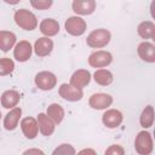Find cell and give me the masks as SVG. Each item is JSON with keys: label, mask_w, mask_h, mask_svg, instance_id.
Listing matches in <instances>:
<instances>
[{"label": "cell", "mask_w": 155, "mask_h": 155, "mask_svg": "<svg viewBox=\"0 0 155 155\" xmlns=\"http://www.w3.org/2000/svg\"><path fill=\"white\" fill-rule=\"evenodd\" d=\"M15 22L18 27L25 30H33L38 25V19L33 12L25 8H21L15 13Z\"/></svg>", "instance_id": "1"}, {"label": "cell", "mask_w": 155, "mask_h": 155, "mask_svg": "<svg viewBox=\"0 0 155 155\" xmlns=\"http://www.w3.org/2000/svg\"><path fill=\"white\" fill-rule=\"evenodd\" d=\"M109 41H110V31L107 29H103V28L91 31L86 39L87 45L93 48L104 47L105 45L109 44Z\"/></svg>", "instance_id": "2"}, {"label": "cell", "mask_w": 155, "mask_h": 155, "mask_svg": "<svg viewBox=\"0 0 155 155\" xmlns=\"http://www.w3.org/2000/svg\"><path fill=\"white\" fill-rule=\"evenodd\" d=\"M136 151L139 155H149L153 151V139L151 134L145 131H140L134 140Z\"/></svg>", "instance_id": "3"}, {"label": "cell", "mask_w": 155, "mask_h": 155, "mask_svg": "<svg viewBox=\"0 0 155 155\" xmlns=\"http://www.w3.org/2000/svg\"><path fill=\"white\" fill-rule=\"evenodd\" d=\"M35 84L44 91L52 90L57 84V78L51 71H40L35 76Z\"/></svg>", "instance_id": "4"}, {"label": "cell", "mask_w": 155, "mask_h": 155, "mask_svg": "<svg viewBox=\"0 0 155 155\" xmlns=\"http://www.w3.org/2000/svg\"><path fill=\"white\" fill-rule=\"evenodd\" d=\"M65 30L74 36L82 35L86 30V22L80 17H69L65 21Z\"/></svg>", "instance_id": "5"}, {"label": "cell", "mask_w": 155, "mask_h": 155, "mask_svg": "<svg viewBox=\"0 0 155 155\" xmlns=\"http://www.w3.org/2000/svg\"><path fill=\"white\" fill-rule=\"evenodd\" d=\"M111 61H113V56L108 51H97V52H93L92 54H90V57H88V63L93 68L107 67L108 64L111 63Z\"/></svg>", "instance_id": "6"}, {"label": "cell", "mask_w": 155, "mask_h": 155, "mask_svg": "<svg viewBox=\"0 0 155 155\" xmlns=\"http://www.w3.org/2000/svg\"><path fill=\"white\" fill-rule=\"evenodd\" d=\"M113 103V97L107 94V93H94L90 97L88 104L91 108L93 109H105L108 107H110Z\"/></svg>", "instance_id": "7"}, {"label": "cell", "mask_w": 155, "mask_h": 155, "mask_svg": "<svg viewBox=\"0 0 155 155\" xmlns=\"http://www.w3.org/2000/svg\"><path fill=\"white\" fill-rule=\"evenodd\" d=\"M91 80V74L88 70H85V69H79L76 70L71 78H70V85L78 90H82L85 86L88 85Z\"/></svg>", "instance_id": "8"}, {"label": "cell", "mask_w": 155, "mask_h": 155, "mask_svg": "<svg viewBox=\"0 0 155 155\" xmlns=\"http://www.w3.org/2000/svg\"><path fill=\"white\" fill-rule=\"evenodd\" d=\"M59 96L65 101L76 102V101H80L82 98L84 93H82V90H78V88L73 87L71 85L63 84L59 87Z\"/></svg>", "instance_id": "9"}, {"label": "cell", "mask_w": 155, "mask_h": 155, "mask_svg": "<svg viewBox=\"0 0 155 155\" xmlns=\"http://www.w3.org/2000/svg\"><path fill=\"white\" fill-rule=\"evenodd\" d=\"M124 120V116L121 114V111L116 110V109H110L107 110L103 116H102V121L103 124L108 127V128H115L117 127Z\"/></svg>", "instance_id": "10"}, {"label": "cell", "mask_w": 155, "mask_h": 155, "mask_svg": "<svg viewBox=\"0 0 155 155\" xmlns=\"http://www.w3.org/2000/svg\"><path fill=\"white\" fill-rule=\"evenodd\" d=\"M31 50L33 48H31V45L29 44V41L22 40L16 45L15 51H13V56L18 62H25L30 58Z\"/></svg>", "instance_id": "11"}, {"label": "cell", "mask_w": 155, "mask_h": 155, "mask_svg": "<svg viewBox=\"0 0 155 155\" xmlns=\"http://www.w3.org/2000/svg\"><path fill=\"white\" fill-rule=\"evenodd\" d=\"M96 8L94 0H74L73 11L78 15H91Z\"/></svg>", "instance_id": "12"}, {"label": "cell", "mask_w": 155, "mask_h": 155, "mask_svg": "<svg viewBox=\"0 0 155 155\" xmlns=\"http://www.w3.org/2000/svg\"><path fill=\"white\" fill-rule=\"evenodd\" d=\"M21 127H22V131L24 133V136L28 138V139H33L36 137L38 134V131H39V126H38V122L34 117H24L21 122Z\"/></svg>", "instance_id": "13"}, {"label": "cell", "mask_w": 155, "mask_h": 155, "mask_svg": "<svg viewBox=\"0 0 155 155\" xmlns=\"http://www.w3.org/2000/svg\"><path fill=\"white\" fill-rule=\"evenodd\" d=\"M52 48H53V42L48 38H40L35 41V45H34V51H35L36 56H39V57L48 56L51 53Z\"/></svg>", "instance_id": "14"}, {"label": "cell", "mask_w": 155, "mask_h": 155, "mask_svg": "<svg viewBox=\"0 0 155 155\" xmlns=\"http://www.w3.org/2000/svg\"><path fill=\"white\" fill-rule=\"evenodd\" d=\"M137 51H138L139 57L143 61L149 62V63H154L155 62V46L151 42L144 41V42L139 44Z\"/></svg>", "instance_id": "15"}, {"label": "cell", "mask_w": 155, "mask_h": 155, "mask_svg": "<svg viewBox=\"0 0 155 155\" xmlns=\"http://www.w3.org/2000/svg\"><path fill=\"white\" fill-rule=\"evenodd\" d=\"M36 122H38V126H39L40 132L44 136H51L53 133V131H54V124H53V121L47 115L40 113L38 115Z\"/></svg>", "instance_id": "16"}, {"label": "cell", "mask_w": 155, "mask_h": 155, "mask_svg": "<svg viewBox=\"0 0 155 155\" xmlns=\"http://www.w3.org/2000/svg\"><path fill=\"white\" fill-rule=\"evenodd\" d=\"M22 114V109L21 108H13L10 113L6 114L5 119H4V126L7 131H13L17 125H18V120L21 117Z\"/></svg>", "instance_id": "17"}, {"label": "cell", "mask_w": 155, "mask_h": 155, "mask_svg": "<svg viewBox=\"0 0 155 155\" xmlns=\"http://www.w3.org/2000/svg\"><path fill=\"white\" fill-rule=\"evenodd\" d=\"M40 30L46 36H53L59 31V24L56 19L46 18L40 23Z\"/></svg>", "instance_id": "18"}, {"label": "cell", "mask_w": 155, "mask_h": 155, "mask_svg": "<svg viewBox=\"0 0 155 155\" xmlns=\"http://www.w3.org/2000/svg\"><path fill=\"white\" fill-rule=\"evenodd\" d=\"M18 102H19V93L15 90H7L1 96V104L6 109L16 107Z\"/></svg>", "instance_id": "19"}, {"label": "cell", "mask_w": 155, "mask_h": 155, "mask_svg": "<svg viewBox=\"0 0 155 155\" xmlns=\"http://www.w3.org/2000/svg\"><path fill=\"white\" fill-rule=\"evenodd\" d=\"M16 42V35L12 31H7V30H1L0 31V50L6 52L10 48H12V46Z\"/></svg>", "instance_id": "20"}, {"label": "cell", "mask_w": 155, "mask_h": 155, "mask_svg": "<svg viewBox=\"0 0 155 155\" xmlns=\"http://www.w3.org/2000/svg\"><path fill=\"white\" fill-rule=\"evenodd\" d=\"M138 34L143 39H154L155 38V24L150 21L142 22L138 25Z\"/></svg>", "instance_id": "21"}, {"label": "cell", "mask_w": 155, "mask_h": 155, "mask_svg": "<svg viewBox=\"0 0 155 155\" xmlns=\"http://www.w3.org/2000/svg\"><path fill=\"white\" fill-rule=\"evenodd\" d=\"M93 79L94 81L98 84V85H102V86H108L113 82V74L109 71V70H105V69H98L96 70L94 75H93Z\"/></svg>", "instance_id": "22"}, {"label": "cell", "mask_w": 155, "mask_h": 155, "mask_svg": "<svg viewBox=\"0 0 155 155\" xmlns=\"http://www.w3.org/2000/svg\"><path fill=\"white\" fill-rule=\"evenodd\" d=\"M47 116L53 121V124H59L64 117V110L59 104H51L47 108Z\"/></svg>", "instance_id": "23"}, {"label": "cell", "mask_w": 155, "mask_h": 155, "mask_svg": "<svg viewBox=\"0 0 155 155\" xmlns=\"http://www.w3.org/2000/svg\"><path fill=\"white\" fill-rule=\"evenodd\" d=\"M140 126L144 127V128H149L153 122H154V109L151 105H148L145 107V109L142 111V115H140Z\"/></svg>", "instance_id": "24"}, {"label": "cell", "mask_w": 155, "mask_h": 155, "mask_svg": "<svg viewBox=\"0 0 155 155\" xmlns=\"http://www.w3.org/2000/svg\"><path fill=\"white\" fill-rule=\"evenodd\" d=\"M15 68V63L12 59L5 57V58H0V76H5L8 75L13 71Z\"/></svg>", "instance_id": "25"}, {"label": "cell", "mask_w": 155, "mask_h": 155, "mask_svg": "<svg viewBox=\"0 0 155 155\" xmlns=\"http://www.w3.org/2000/svg\"><path fill=\"white\" fill-rule=\"evenodd\" d=\"M52 155H75V149L70 144H61L53 150Z\"/></svg>", "instance_id": "26"}, {"label": "cell", "mask_w": 155, "mask_h": 155, "mask_svg": "<svg viewBox=\"0 0 155 155\" xmlns=\"http://www.w3.org/2000/svg\"><path fill=\"white\" fill-rule=\"evenodd\" d=\"M105 155H125V150L121 145L114 144V145H110L105 150Z\"/></svg>", "instance_id": "27"}, {"label": "cell", "mask_w": 155, "mask_h": 155, "mask_svg": "<svg viewBox=\"0 0 155 155\" xmlns=\"http://www.w3.org/2000/svg\"><path fill=\"white\" fill-rule=\"evenodd\" d=\"M30 4H31L33 7H35L38 10H46V8H48L52 5V1L51 0H39V1L31 0Z\"/></svg>", "instance_id": "28"}, {"label": "cell", "mask_w": 155, "mask_h": 155, "mask_svg": "<svg viewBox=\"0 0 155 155\" xmlns=\"http://www.w3.org/2000/svg\"><path fill=\"white\" fill-rule=\"evenodd\" d=\"M22 155H45V154H44V151H42V150H40V149L31 148V149L25 150V151H24Z\"/></svg>", "instance_id": "29"}, {"label": "cell", "mask_w": 155, "mask_h": 155, "mask_svg": "<svg viewBox=\"0 0 155 155\" xmlns=\"http://www.w3.org/2000/svg\"><path fill=\"white\" fill-rule=\"evenodd\" d=\"M78 155H97L96 151L91 148H87V149H82L81 151L78 153Z\"/></svg>", "instance_id": "30"}, {"label": "cell", "mask_w": 155, "mask_h": 155, "mask_svg": "<svg viewBox=\"0 0 155 155\" xmlns=\"http://www.w3.org/2000/svg\"><path fill=\"white\" fill-rule=\"evenodd\" d=\"M0 117H1V113H0Z\"/></svg>", "instance_id": "31"}]
</instances>
